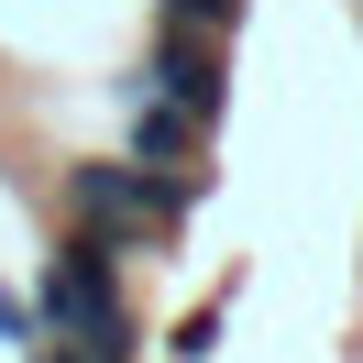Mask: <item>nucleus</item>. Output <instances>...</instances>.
I'll return each mask as SVG.
<instances>
[{"label": "nucleus", "instance_id": "obj_1", "mask_svg": "<svg viewBox=\"0 0 363 363\" xmlns=\"http://www.w3.org/2000/svg\"><path fill=\"white\" fill-rule=\"evenodd\" d=\"M111 89H143V99H165V111H187L199 133H220V99H231V45H220V33H177V23H155V33H143V55L111 77Z\"/></svg>", "mask_w": 363, "mask_h": 363}, {"label": "nucleus", "instance_id": "obj_2", "mask_svg": "<svg viewBox=\"0 0 363 363\" xmlns=\"http://www.w3.org/2000/svg\"><path fill=\"white\" fill-rule=\"evenodd\" d=\"M220 319H231V297H199V308H177V330H165V363H209V352H220Z\"/></svg>", "mask_w": 363, "mask_h": 363}]
</instances>
